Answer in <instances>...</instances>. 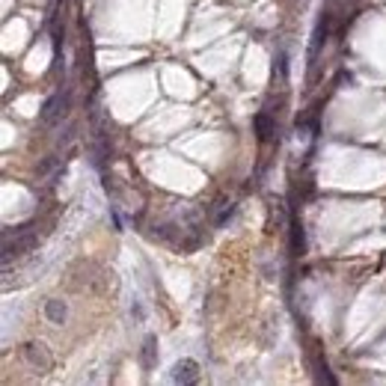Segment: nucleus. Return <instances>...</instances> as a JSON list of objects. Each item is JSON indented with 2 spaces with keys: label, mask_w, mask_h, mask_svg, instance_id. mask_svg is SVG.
<instances>
[{
  "label": "nucleus",
  "mask_w": 386,
  "mask_h": 386,
  "mask_svg": "<svg viewBox=\"0 0 386 386\" xmlns=\"http://www.w3.org/2000/svg\"><path fill=\"white\" fill-rule=\"evenodd\" d=\"M303 247H306V241H303V226H300V220H291V250L297 252H303Z\"/></svg>",
  "instance_id": "423d86ee"
},
{
  "label": "nucleus",
  "mask_w": 386,
  "mask_h": 386,
  "mask_svg": "<svg viewBox=\"0 0 386 386\" xmlns=\"http://www.w3.org/2000/svg\"><path fill=\"white\" fill-rule=\"evenodd\" d=\"M45 315L51 324H65V318H69V306L63 300H48L45 303Z\"/></svg>",
  "instance_id": "20e7f679"
},
{
  "label": "nucleus",
  "mask_w": 386,
  "mask_h": 386,
  "mask_svg": "<svg viewBox=\"0 0 386 386\" xmlns=\"http://www.w3.org/2000/svg\"><path fill=\"white\" fill-rule=\"evenodd\" d=\"M256 134H259L262 143L271 140V134H274V122H271L268 113H259V116H256Z\"/></svg>",
  "instance_id": "39448f33"
},
{
  "label": "nucleus",
  "mask_w": 386,
  "mask_h": 386,
  "mask_svg": "<svg viewBox=\"0 0 386 386\" xmlns=\"http://www.w3.org/2000/svg\"><path fill=\"white\" fill-rule=\"evenodd\" d=\"M24 359H27V366L36 368L39 375H45V371H51V366H54V359H51L48 348H45V345H36V342L24 345Z\"/></svg>",
  "instance_id": "f257e3e1"
},
{
  "label": "nucleus",
  "mask_w": 386,
  "mask_h": 386,
  "mask_svg": "<svg viewBox=\"0 0 386 386\" xmlns=\"http://www.w3.org/2000/svg\"><path fill=\"white\" fill-rule=\"evenodd\" d=\"M199 378V363L196 359H181V363L172 366V380L176 383H193Z\"/></svg>",
  "instance_id": "f03ea898"
},
{
  "label": "nucleus",
  "mask_w": 386,
  "mask_h": 386,
  "mask_svg": "<svg viewBox=\"0 0 386 386\" xmlns=\"http://www.w3.org/2000/svg\"><path fill=\"white\" fill-rule=\"evenodd\" d=\"M65 104H69V98H63V96H51V98L45 101L42 119H45V122H57V119L65 113Z\"/></svg>",
  "instance_id": "7ed1b4c3"
},
{
  "label": "nucleus",
  "mask_w": 386,
  "mask_h": 386,
  "mask_svg": "<svg viewBox=\"0 0 386 386\" xmlns=\"http://www.w3.org/2000/svg\"><path fill=\"white\" fill-rule=\"evenodd\" d=\"M155 345H157V339L155 336H146V342H143V368H152L155 366Z\"/></svg>",
  "instance_id": "0eeeda50"
}]
</instances>
